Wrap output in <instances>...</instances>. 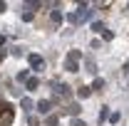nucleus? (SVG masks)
<instances>
[{
  "label": "nucleus",
  "mask_w": 129,
  "mask_h": 126,
  "mask_svg": "<svg viewBox=\"0 0 129 126\" xmlns=\"http://www.w3.org/2000/svg\"><path fill=\"white\" fill-rule=\"evenodd\" d=\"M92 30H94V32H99V35H102V32L107 30V27H104V22H92Z\"/></svg>",
  "instance_id": "obj_12"
},
{
  "label": "nucleus",
  "mask_w": 129,
  "mask_h": 126,
  "mask_svg": "<svg viewBox=\"0 0 129 126\" xmlns=\"http://www.w3.org/2000/svg\"><path fill=\"white\" fill-rule=\"evenodd\" d=\"M92 15H94V10H89V5H87V3H80V20H82V22L92 20Z\"/></svg>",
  "instance_id": "obj_1"
},
{
  "label": "nucleus",
  "mask_w": 129,
  "mask_h": 126,
  "mask_svg": "<svg viewBox=\"0 0 129 126\" xmlns=\"http://www.w3.org/2000/svg\"><path fill=\"white\" fill-rule=\"evenodd\" d=\"M70 126H87V124H84V121H80V119H75V121H72Z\"/></svg>",
  "instance_id": "obj_21"
},
{
  "label": "nucleus",
  "mask_w": 129,
  "mask_h": 126,
  "mask_svg": "<svg viewBox=\"0 0 129 126\" xmlns=\"http://www.w3.org/2000/svg\"><path fill=\"white\" fill-rule=\"evenodd\" d=\"M37 87H40V82H37L35 77H32V79H27V92H35Z\"/></svg>",
  "instance_id": "obj_9"
},
{
  "label": "nucleus",
  "mask_w": 129,
  "mask_h": 126,
  "mask_svg": "<svg viewBox=\"0 0 129 126\" xmlns=\"http://www.w3.org/2000/svg\"><path fill=\"white\" fill-rule=\"evenodd\" d=\"M27 124H30V126H40V121H37L35 116H30V119H27Z\"/></svg>",
  "instance_id": "obj_20"
},
{
  "label": "nucleus",
  "mask_w": 129,
  "mask_h": 126,
  "mask_svg": "<svg viewBox=\"0 0 129 126\" xmlns=\"http://www.w3.org/2000/svg\"><path fill=\"white\" fill-rule=\"evenodd\" d=\"M104 87H107V82H104V79H94V84H92V89H94V92H102Z\"/></svg>",
  "instance_id": "obj_8"
},
{
  "label": "nucleus",
  "mask_w": 129,
  "mask_h": 126,
  "mask_svg": "<svg viewBox=\"0 0 129 126\" xmlns=\"http://www.w3.org/2000/svg\"><path fill=\"white\" fill-rule=\"evenodd\" d=\"M47 126H57V116H47V121H45Z\"/></svg>",
  "instance_id": "obj_17"
},
{
  "label": "nucleus",
  "mask_w": 129,
  "mask_h": 126,
  "mask_svg": "<svg viewBox=\"0 0 129 126\" xmlns=\"http://www.w3.org/2000/svg\"><path fill=\"white\" fill-rule=\"evenodd\" d=\"M5 8H8V5H5V3H0V13H5Z\"/></svg>",
  "instance_id": "obj_22"
},
{
  "label": "nucleus",
  "mask_w": 129,
  "mask_h": 126,
  "mask_svg": "<svg viewBox=\"0 0 129 126\" xmlns=\"http://www.w3.org/2000/svg\"><path fill=\"white\" fill-rule=\"evenodd\" d=\"M10 121H13V109L8 106V111H5V116H0V126H10Z\"/></svg>",
  "instance_id": "obj_3"
},
{
  "label": "nucleus",
  "mask_w": 129,
  "mask_h": 126,
  "mask_svg": "<svg viewBox=\"0 0 129 126\" xmlns=\"http://www.w3.org/2000/svg\"><path fill=\"white\" fill-rule=\"evenodd\" d=\"M67 59H80V52H77V49H72V52L67 54Z\"/></svg>",
  "instance_id": "obj_18"
},
{
  "label": "nucleus",
  "mask_w": 129,
  "mask_h": 126,
  "mask_svg": "<svg viewBox=\"0 0 129 126\" xmlns=\"http://www.w3.org/2000/svg\"><path fill=\"white\" fill-rule=\"evenodd\" d=\"M89 94H92V87H80V89H77V96H80V99H87Z\"/></svg>",
  "instance_id": "obj_5"
},
{
  "label": "nucleus",
  "mask_w": 129,
  "mask_h": 126,
  "mask_svg": "<svg viewBox=\"0 0 129 126\" xmlns=\"http://www.w3.org/2000/svg\"><path fill=\"white\" fill-rule=\"evenodd\" d=\"M30 109H32V101L25 96V99H22V111H30Z\"/></svg>",
  "instance_id": "obj_15"
},
{
  "label": "nucleus",
  "mask_w": 129,
  "mask_h": 126,
  "mask_svg": "<svg viewBox=\"0 0 129 126\" xmlns=\"http://www.w3.org/2000/svg\"><path fill=\"white\" fill-rule=\"evenodd\" d=\"M20 17H22L25 22H30V20H32V13H22V15H20Z\"/></svg>",
  "instance_id": "obj_19"
},
{
  "label": "nucleus",
  "mask_w": 129,
  "mask_h": 126,
  "mask_svg": "<svg viewBox=\"0 0 129 126\" xmlns=\"http://www.w3.org/2000/svg\"><path fill=\"white\" fill-rule=\"evenodd\" d=\"M25 79H30V74H27V69H22V72H17V82H25Z\"/></svg>",
  "instance_id": "obj_14"
},
{
  "label": "nucleus",
  "mask_w": 129,
  "mask_h": 126,
  "mask_svg": "<svg viewBox=\"0 0 129 126\" xmlns=\"http://www.w3.org/2000/svg\"><path fill=\"white\" fill-rule=\"evenodd\" d=\"M64 67H67V72H77V69H80L75 59H67V64H64Z\"/></svg>",
  "instance_id": "obj_10"
},
{
  "label": "nucleus",
  "mask_w": 129,
  "mask_h": 126,
  "mask_svg": "<svg viewBox=\"0 0 129 126\" xmlns=\"http://www.w3.org/2000/svg\"><path fill=\"white\" fill-rule=\"evenodd\" d=\"M27 59H30V67H32V69H35V72H40V69L45 67V59H42L40 54H30Z\"/></svg>",
  "instance_id": "obj_2"
},
{
  "label": "nucleus",
  "mask_w": 129,
  "mask_h": 126,
  "mask_svg": "<svg viewBox=\"0 0 129 126\" xmlns=\"http://www.w3.org/2000/svg\"><path fill=\"white\" fill-rule=\"evenodd\" d=\"M3 57H5V49H0V59H3Z\"/></svg>",
  "instance_id": "obj_23"
},
{
  "label": "nucleus",
  "mask_w": 129,
  "mask_h": 126,
  "mask_svg": "<svg viewBox=\"0 0 129 126\" xmlns=\"http://www.w3.org/2000/svg\"><path fill=\"white\" fill-rule=\"evenodd\" d=\"M84 67H87V72H89V74H94V72H97V64H94V59H89V57L84 59Z\"/></svg>",
  "instance_id": "obj_6"
},
{
  "label": "nucleus",
  "mask_w": 129,
  "mask_h": 126,
  "mask_svg": "<svg viewBox=\"0 0 129 126\" xmlns=\"http://www.w3.org/2000/svg\"><path fill=\"white\" fill-rule=\"evenodd\" d=\"M50 20H52V22H62V13H60V10H52Z\"/></svg>",
  "instance_id": "obj_11"
},
{
  "label": "nucleus",
  "mask_w": 129,
  "mask_h": 126,
  "mask_svg": "<svg viewBox=\"0 0 129 126\" xmlns=\"http://www.w3.org/2000/svg\"><path fill=\"white\" fill-rule=\"evenodd\" d=\"M67 111L75 116V114H80V106H77V104H70V109H67Z\"/></svg>",
  "instance_id": "obj_16"
},
{
  "label": "nucleus",
  "mask_w": 129,
  "mask_h": 126,
  "mask_svg": "<svg viewBox=\"0 0 129 126\" xmlns=\"http://www.w3.org/2000/svg\"><path fill=\"white\" fill-rule=\"evenodd\" d=\"M50 106H52V101H47V99H42V101H37V111L40 114H47Z\"/></svg>",
  "instance_id": "obj_4"
},
{
  "label": "nucleus",
  "mask_w": 129,
  "mask_h": 126,
  "mask_svg": "<svg viewBox=\"0 0 129 126\" xmlns=\"http://www.w3.org/2000/svg\"><path fill=\"white\" fill-rule=\"evenodd\" d=\"M97 119H99V124H102V121H107V119H109V106H102V111H99V116H97Z\"/></svg>",
  "instance_id": "obj_7"
},
{
  "label": "nucleus",
  "mask_w": 129,
  "mask_h": 126,
  "mask_svg": "<svg viewBox=\"0 0 129 126\" xmlns=\"http://www.w3.org/2000/svg\"><path fill=\"white\" fill-rule=\"evenodd\" d=\"M10 54H13V57H22V47H10Z\"/></svg>",
  "instance_id": "obj_13"
}]
</instances>
